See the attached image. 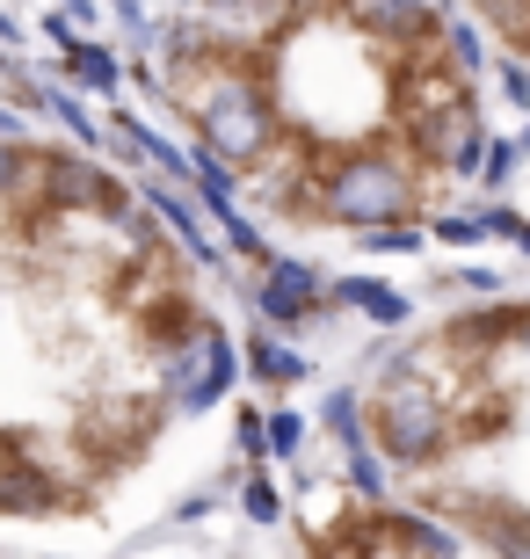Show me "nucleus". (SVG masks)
Segmentation results:
<instances>
[{"instance_id": "1", "label": "nucleus", "mask_w": 530, "mask_h": 559, "mask_svg": "<svg viewBox=\"0 0 530 559\" xmlns=\"http://www.w3.org/2000/svg\"><path fill=\"white\" fill-rule=\"evenodd\" d=\"M167 73V103L189 117V131L233 167H255L269 145L284 139L269 103L255 95V81L240 73V59H175Z\"/></svg>"}, {"instance_id": "2", "label": "nucleus", "mask_w": 530, "mask_h": 559, "mask_svg": "<svg viewBox=\"0 0 530 559\" xmlns=\"http://www.w3.org/2000/svg\"><path fill=\"white\" fill-rule=\"evenodd\" d=\"M370 436H378V451L392 457V465H408V473H422V465H436V457L458 443V415H450V393H436L422 378V364L408 356H392V378L370 393Z\"/></svg>"}, {"instance_id": "3", "label": "nucleus", "mask_w": 530, "mask_h": 559, "mask_svg": "<svg viewBox=\"0 0 530 559\" xmlns=\"http://www.w3.org/2000/svg\"><path fill=\"white\" fill-rule=\"evenodd\" d=\"M414 211H422V182H414V167L386 160V153H356V160L327 167L320 182V218L342 233L392 226V218H414Z\"/></svg>"}, {"instance_id": "4", "label": "nucleus", "mask_w": 530, "mask_h": 559, "mask_svg": "<svg viewBox=\"0 0 530 559\" xmlns=\"http://www.w3.org/2000/svg\"><path fill=\"white\" fill-rule=\"evenodd\" d=\"M408 153L428 160L436 175H480L487 160V124H480V95H444V103L408 109Z\"/></svg>"}, {"instance_id": "5", "label": "nucleus", "mask_w": 530, "mask_h": 559, "mask_svg": "<svg viewBox=\"0 0 530 559\" xmlns=\"http://www.w3.org/2000/svg\"><path fill=\"white\" fill-rule=\"evenodd\" d=\"M334 8H342L349 29L364 44H378V59H392V66H408V44L444 29V8H436V0H334Z\"/></svg>"}, {"instance_id": "6", "label": "nucleus", "mask_w": 530, "mask_h": 559, "mask_svg": "<svg viewBox=\"0 0 530 559\" xmlns=\"http://www.w3.org/2000/svg\"><path fill=\"white\" fill-rule=\"evenodd\" d=\"M44 211H103V218H117V211H131V197H123L117 182H109L103 160H87V153H44ZM37 211V218H44Z\"/></svg>"}, {"instance_id": "7", "label": "nucleus", "mask_w": 530, "mask_h": 559, "mask_svg": "<svg viewBox=\"0 0 530 559\" xmlns=\"http://www.w3.org/2000/svg\"><path fill=\"white\" fill-rule=\"evenodd\" d=\"M327 552H458L450 531L436 523H414V516H392V509H370L364 523H349L334 538H320Z\"/></svg>"}, {"instance_id": "8", "label": "nucleus", "mask_w": 530, "mask_h": 559, "mask_svg": "<svg viewBox=\"0 0 530 559\" xmlns=\"http://www.w3.org/2000/svg\"><path fill=\"white\" fill-rule=\"evenodd\" d=\"M320 276L306 270V262H262V284H255V312H262L269 328H298V320H313L320 312Z\"/></svg>"}, {"instance_id": "9", "label": "nucleus", "mask_w": 530, "mask_h": 559, "mask_svg": "<svg viewBox=\"0 0 530 559\" xmlns=\"http://www.w3.org/2000/svg\"><path fill=\"white\" fill-rule=\"evenodd\" d=\"M233 378H240V364H233V342H225L219 328H197V342H189V364H182V385H175V407H211L219 393H233Z\"/></svg>"}, {"instance_id": "10", "label": "nucleus", "mask_w": 530, "mask_h": 559, "mask_svg": "<svg viewBox=\"0 0 530 559\" xmlns=\"http://www.w3.org/2000/svg\"><path fill=\"white\" fill-rule=\"evenodd\" d=\"M342 298H349L356 312H370L378 328H400V320H408V298H400V290H386L378 276H349V284H342Z\"/></svg>"}, {"instance_id": "11", "label": "nucleus", "mask_w": 530, "mask_h": 559, "mask_svg": "<svg viewBox=\"0 0 530 559\" xmlns=\"http://www.w3.org/2000/svg\"><path fill=\"white\" fill-rule=\"evenodd\" d=\"M59 37H66V29H59ZM66 73H73L81 87H95V95L117 87V59H109L103 44H81V37H66Z\"/></svg>"}, {"instance_id": "12", "label": "nucleus", "mask_w": 530, "mask_h": 559, "mask_svg": "<svg viewBox=\"0 0 530 559\" xmlns=\"http://www.w3.org/2000/svg\"><path fill=\"white\" fill-rule=\"evenodd\" d=\"M247 364H255V378H262V385H298V378H306V356H291L284 342H269V334H255V342H247Z\"/></svg>"}, {"instance_id": "13", "label": "nucleus", "mask_w": 530, "mask_h": 559, "mask_svg": "<svg viewBox=\"0 0 530 559\" xmlns=\"http://www.w3.org/2000/svg\"><path fill=\"white\" fill-rule=\"evenodd\" d=\"M320 421H327L334 436H342V443H364V436H370V415L356 407V393H334V400L320 407Z\"/></svg>"}, {"instance_id": "14", "label": "nucleus", "mask_w": 530, "mask_h": 559, "mask_svg": "<svg viewBox=\"0 0 530 559\" xmlns=\"http://www.w3.org/2000/svg\"><path fill=\"white\" fill-rule=\"evenodd\" d=\"M153 211H161V226L175 233V240H189V248H204V211L189 204V197H161Z\"/></svg>"}, {"instance_id": "15", "label": "nucleus", "mask_w": 530, "mask_h": 559, "mask_svg": "<svg viewBox=\"0 0 530 559\" xmlns=\"http://www.w3.org/2000/svg\"><path fill=\"white\" fill-rule=\"evenodd\" d=\"M364 248H378V254H414V248H422V233H414L408 218H392V226H370L364 233Z\"/></svg>"}, {"instance_id": "16", "label": "nucleus", "mask_w": 530, "mask_h": 559, "mask_svg": "<svg viewBox=\"0 0 530 559\" xmlns=\"http://www.w3.org/2000/svg\"><path fill=\"white\" fill-rule=\"evenodd\" d=\"M298 443H306V421L298 415H269V457H291Z\"/></svg>"}, {"instance_id": "17", "label": "nucleus", "mask_w": 530, "mask_h": 559, "mask_svg": "<svg viewBox=\"0 0 530 559\" xmlns=\"http://www.w3.org/2000/svg\"><path fill=\"white\" fill-rule=\"evenodd\" d=\"M240 509L255 523H276V487H269V479H247V487H240Z\"/></svg>"}, {"instance_id": "18", "label": "nucleus", "mask_w": 530, "mask_h": 559, "mask_svg": "<svg viewBox=\"0 0 530 559\" xmlns=\"http://www.w3.org/2000/svg\"><path fill=\"white\" fill-rule=\"evenodd\" d=\"M516 153H523V145H487V167H480V175H487V189H502L516 175Z\"/></svg>"}, {"instance_id": "19", "label": "nucleus", "mask_w": 530, "mask_h": 559, "mask_svg": "<svg viewBox=\"0 0 530 559\" xmlns=\"http://www.w3.org/2000/svg\"><path fill=\"white\" fill-rule=\"evenodd\" d=\"M240 457H269V421L262 415H240Z\"/></svg>"}, {"instance_id": "20", "label": "nucleus", "mask_w": 530, "mask_h": 559, "mask_svg": "<svg viewBox=\"0 0 530 559\" xmlns=\"http://www.w3.org/2000/svg\"><path fill=\"white\" fill-rule=\"evenodd\" d=\"M444 240H458V248H466V240H480V233H487V218H480V211H472V218H444Z\"/></svg>"}, {"instance_id": "21", "label": "nucleus", "mask_w": 530, "mask_h": 559, "mask_svg": "<svg viewBox=\"0 0 530 559\" xmlns=\"http://www.w3.org/2000/svg\"><path fill=\"white\" fill-rule=\"evenodd\" d=\"M8 160H15V139L0 145V189H8Z\"/></svg>"}, {"instance_id": "22", "label": "nucleus", "mask_w": 530, "mask_h": 559, "mask_svg": "<svg viewBox=\"0 0 530 559\" xmlns=\"http://www.w3.org/2000/svg\"><path fill=\"white\" fill-rule=\"evenodd\" d=\"M516 240H523V254H530V226H523V218H516Z\"/></svg>"}]
</instances>
